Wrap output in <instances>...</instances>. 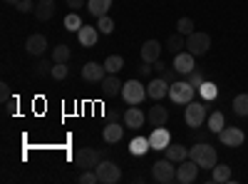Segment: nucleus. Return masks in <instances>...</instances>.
<instances>
[{
  "instance_id": "obj_14",
  "label": "nucleus",
  "mask_w": 248,
  "mask_h": 184,
  "mask_svg": "<svg viewBox=\"0 0 248 184\" xmlns=\"http://www.w3.org/2000/svg\"><path fill=\"white\" fill-rule=\"evenodd\" d=\"M82 77H85L87 83H102V80L107 77L105 63H85V67H82Z\"/></svg>"
},
{
  "instance_id": "obj_33",
  "label": "nucleus",
  "mask_w": 248,
  "mask_h": 184,
  "mask_svg": "<svg viewBox=\"0 0 248 184\" xmlns=\"http://www.w3.org/2000/svg\"><path fill=\"white\" fill-rule=\"evenodd\" d=\"M70 55H72V50H70L67 45H57V48L52 50V60H55V63H67Z\"/></svg>"
},
{
  "instance_id": "obj_36",
  "label": "nucleus",
  "mask_w": 248,
  "mask_h": 184,
  "mask_svg": "<svg viewBox=\"0 0 248 184\" xmlns=\"http://www.w3.org/2000/svg\"><path fill=\"white\" fill-rule=\"evenodd\" d=\"M176 33H181V35H191V33H194V20H191V17H179Z\"/></svg>"
},
{
  "instance_id": "obj_12",
  "label": "nucleus",
  "mask_w": 248,
  "mask_h": 184,
  "mask_svg": "<svg viewBox=\"0 0 248 184\" xmlns=\"http://www.w3.org/2000/svg\"><path fill=\"white\" fill-rule=\"evenodd\" d=\"M99 28H94V25H82L79 30H77V43L82 45V48H94L97 45V40H99Z\"/></svg>"
},
{
  "instance_id": "obj_45",
  "label": "nucleus",
  "mask_w": 248,
  "mask_h": 184,
  "mask_svg": "<svg viewBox=\"0 0 248 184\" xmlns=\"http://www.w3.org/2000/svg\"><path fill=\"white\" fill-rule=\"evenodd\" d=\"M167 67H169V65H167V63H164V60H161V57H159V60H156V63H154V70H156V72H164V70H167Z\"/></svg>"
},
{
  "instance_id": "obj_37",
  "label": "nucleus",
  "mask_w": 248,
  "mask_h": 184,
  "mask_svg": "<svg viewBox=\"0 0 248 184\" xmlns=\"http://www.w3.org/2000/svg\"><path fill=\"white\" fill-rule=\"evenodd\" d=\"M67 75H70L67 63H55V65H52V77H55V80H65Z\"/></svg>"
},
{
  "instance_id": "obj_21",
  "label": "nucleus",
  "mask_w": 248,
  "mask_h": 184,
  "mask_svg": "<svg viewBox=\"0 0 248 184\" xmlns=\"http://www.w3.org/2000/svg\"><path fill=\"white\" fill-rule=\"evenodd\" d=\"M122 80L117 77V75H107L105 80H102V83H99V87H102V95H105V97H114L117 92H122Z\"/></svg>"
},
{
  "instance_id": "obj_11",
  "label": "nucleus",
  "mask_w": 248,
  "mask_h": 184,
  "mask_svg": "<svg viewBox=\"0 0 248 184\" xmlns=\"http://www.w3.org/2000/svg\"><path fill=\"white\" fill-rule=\"evenodd\" d=\"M194 60H196V57H194L189 50H181L179 55H174V67H176V72H179V75H191V72L196 70Z\"/></svg>"
},
{
  "instance_id": "obj_23",
  "label": "nucleus",
  "mask_w": 248,
  "mask_h": 184,
  "mask_svg": "<svg viewBox=\"0 0 248 184\" xmlns=\"http://www.w3.org/2000/svg\"><path fill=\"white\" fill-rule=\"evenodd\" d=\"M149 150H152L149 137H134V139L129 142V154H132V157H144Z\"/></svg>"
},
{
  "instance_id": "obj_6",
  "label": "nucleus",
  "mask_w": 248,
  "mask_h": 184,
  "mask_svg": "<svg viewBox=\"0 0 248 184\" xmlns=\"http://www.w3.org/2000/svg\"><path fill=\"white\" fill-rule=\"evenodd\" d=\"M99 162H102V152L94 150V147H82V150H77V154H75V165H77L82 172L97 169Z\"/></svg>"
},
{
  "instance_id": "obj_3",
  "label": "nucleus",
  "mask_w": 248,
  "mask_h": 184,
  "mask_svg": "<svg viewBox=\"0 0 248 184\" xmlns=\"http://www.w3.org/2000/svg\"><path fill=\"white\" fill-rule=\"evenodd\" d=\"M176 162H171V159H159V162H154L152 165V177H154V182H159V184H171V182H176Z\"/></svg>"
},
{
  "instance_id": "obj_35",
  "label": "nucleus",
  "mask_w": 248,
  "mask_h": 184,
  "mask_svg": "<svg viewBox=\"0 0 248 184\" xmlns=\"http://www.w3.org/2000/svg\"><path fill=\"white\" fill-rule=\"evenodd\" d=\"M52 65H55V60H40V63L35 65V75H37V77L52 75Z\"/></svg>"
},
{
  "instance_id": "obj_31",
  "label": "nucleus",
  "mask_w": 248,
  "mask_h": 184,
  "mask_svg": "<svg viewBox=\"0 0 248 184\" xmlns=\"http://www.w3.org/2000/svg\"><path fill=\"white\" fill-rule=\"evenodd\" d=\"M97 28H99L102 35H112L114 33V20L109 15H102V17H97Z\"/></svg>"
},
{
  "instance_id": "obj_46",
  "label": "nucleus",
  "mask_w": 248,
  "mask_h": 184,
  "mask_svg": "<svg viewBox=\"0 0 248 184\" xmlns=\"http://www.w3.org/2000/svg\"><path fill=\"white\" fill-rule=\"evenodd\" d=\"M15 107H17V102H15V100L5 102V112H8V115H13V112H15Z\"/></svg>"
},
{
  "instance_id": "obj_4",
  "label": "nucleus",
  "mask_w": 248,
  "mask_h": 184,
  "mask_svg": "<svg viewBox=\"0 0 248 184\" xmlns=\"http://www.w3.org/2000/svg\"><path fill=\"white\" fill-rule=\"evenodd\" d=\"M122 97L127 105H139V102H144V97H149L147 95V85H141L139 80H127V83L122 85Z\"/></svg>"
},
{
  "instance_id": "obj_5",
  "label": "nucleus",
  "mask_w": 248,
  "mask_h": 184,
  "mask_svg": "<svg viewBox=\"0 0 248 184\" xmlns=\"http://www.w3.org/2000/svg\"><path fill=\"white\" fill-rule=\"evenodd\" d=\"M211 48V35L209 33H191V35H186V50H189L194 57H201L206 55Z\"/></svg>"
},
{
  "instance_id": "obj_2",
  "label": "nucleus",
  "mask_w": 248,
  "mask_h": 184,
  "mask_svg": "<svg viewBox=\"0 0 248 184\" xmlns=\"http://www.w3.org/2000/svg\"><path fill=\"white\" fill-rule=\"evenodd\" d=\"M199 90L191 85V83H184V80H174V83L169 85V97L174 105H189V102H194V95Z\"/></svg>"
},
{
  "instance_id": "obj_10",
  "label": "nucleus",
  "mask_w": 248,
  "mask_h": 184,
  "mask_svg": "<svg viewBox=\"0 0 248 184\" xmlns=\"http://www.w3.org/2000/svg\"><path fill=\"white\" fill-rule=\"evenodd\" d=\"M218 139H221V145H226V147H241L246 142V134H243L241 127H223L218 132Z\"/></svg>"
},
{
  "instance_id": "obj_20",
  "label": "nucleus",
  "mask_w": 248,
  "mask_h": 184,
  "mask_svg": "<svg viewBox=\"0 0 248 184\" xmlns=\"http://www.w3.org/2000/svg\"><path fill=\"white\" fill-rule=\"evenodd\" d=\"M25 50H28V55H37L40 57L47 50V37L45 35H30L25 40Z\"/></svg>"
},
{
  "instance_id": "obj_32",
  "label": "nucleus",
  "mask_w": 248,
  "mask_h": 184,
  "mask_svg": "<svg viewBox=\"0 0 248 184\" xmlns=\"http://www.w3.org/2000/svg\"><path fill=\"white\" fill-rule=\"evenodd\" d=\"M199 95H201L203 100H209V102H211V100H216V95H218V87H216L214 83H209V80H206V83L199 87Z\"/></svg>"
},
{
  "instance_id": "obj_1",
  "label": "nucleus",
  "mask_w": 248,
  "mask_h": 184,
  "mask_svg": "<svg viewBox=\"0 0 248 184\" xmlns=\"http://www.w3.org/2000/svg\"><path fill=\"white\" fill-rule=\"evenodd\" d=\"M189 157L196 162L201 169H214V167L218 165L216 150H214L211 145H206V142H199V145H194V147L189 150Z\"/></svg>"
},
{
  "instance_id": "obj_27",
  "label": "nucleus",
  "mask_w": 248,
  "mask_h": 184,
  "mask_svg": "<svg viewBox=\"0 0 248 184\" xmlns=\"http://www.w3.org/2000/svg\"><path fill=\"white\" fill-rule=\"evenodd\" d=\"M206 125H209V132L218 134V132L226 127V117H223V112H211L209 119H206Z\"/></svg>"
},
{
  "instance_id": "obj_25",
  "label": "nucleus",
  "mask_w": 248,
  "mask_h": 184,
  "mask_svg": "<svg viewBox=\"0 0 248 184\" xmlns=\"http://www.w3.org/2000/svg\"><path fill=\"white\" fill-rule=\"evenodd\" d=\"M209 182H214V184H226V182H231V167H229V165H216V167L211 169Z\"/></svg>"
},
{
  "instance_id": "obj_43",
  "label": "nucleus",
  "mask_w": 248,
  "mask_h": 184,
  "mask_svg": "<svg viewBox=\"0 0 248 184\" xmlns=\"http://www.w3.org/2000/svg\"><path fill=\"white\" fill-rule=\"evenodd\" d=\"M85 5H87V0H67V8H72V10H79Z\"/></svg>"
},
{
  "instance_id": "obj_24",
  "label": "nucleus",
  "mask_w": 248,
  "mask_h": 184,
  "mask_svg": "<svg viewBox=\"0 0 248 184\" xmlns=\"http://www.w3.org/2000/svg\"><path fill=\"white\" fill-rule=\"evenodd\" d=\"M164 154H167V159L171 162H184V159H189V147H184V145H169L167 150H164Z\"/></svg>"
},
{
  "instance_id": "obj_7",
  "label": "nucleus",
  "mask_w": 248,
  "mask_h": 184,
  "mask_svg": "<svg viewBox=\"0 0 248 184\" xmlns=\"http://www.w3.org/2000/svg\"><path fill=\"white\" fill-rule=\"evenodd\" d=\"M184 119H186V125H189L191 130H199L203 122L209 119L206 105L203 102H189V105H186V112H184Z\"/></svg>"
},
{
  "instance_id": "obj_40",
  "label": "nucleus",
  "mask_w": 248,
  "mask_h": 184,
  "mask_svg": "<svg viewBox=\"0 0 248 184\" xmlns=\"http://www.w3.org/2000/svg\"><path fill=\"white\" fill-rule=\"evenodd\" d=\"M15 8H17V13H35V3H32V0H20Z\"/></svg>"
},
{
  "instance_id": "obj_26",
  "label": "nucleus",
  "mask_w": 248,
  "mask_h": 184,
  "mask_svg": "<svg viewBox=\"0 0 248 184\" xmlns=\"http://www.w3.org/2000/svg\"><path fill=\"white\" fill-rule=\"evenodd\" d=\"M109 8H112V0H87V10H90L94 17L107 15Z\"/></svg>"
},
{
  "instance_id": "obj_18",
  "label": "nucleus",
  "mask_w": 248,
  "mask_h": 184,
  "mask_svg": "<svg viewBox=\"0 0 248 184\" xmlns=\"http://www.w3.org/2000/svg\"><path fill=\"white\" fill-rule=\"evenodd\" d=\"M35 17L40 23H47L55 17V0H37L35 3Z\"/></svg>"
},
{
  "instance_id": "obj_15",
  "label": "nucleus",
  "mask_w": 248,
  "mask_h": 184,
  "mask_svg": "<svg viewBox=\"0 0 248 184\" xmlns=\"http://www.w3.org/2000/svg\"><path fill=\"white\" fill-rule=\"evenodd\" d=\"M159 57H161V43H159V40H147V43L141 45V60L154 65Z\"/></svg>"
},
{
  "instance_id": "obj_28",
  "label": "nucleus",
  "mask_w": 248,
  "mask_h": 184,
  "mask_svg": "<svg viewBox=\"0 0 248 184\" xmlns=\"http://www.w3.org/2000/svg\"><path fill=\"white\" fill-rule=\"evenodd\" d=\"M186 35H181V33H176V35H171L169 40H167V50L171 52V55H179L184 48H186V40H184Z\"/></svg>"
},
{
  "instance_id": "obj_19",
  "label": "nucleus",
  "mask_w": 248,
  "mask_h": 184,
  "mask_svg": "<svg viewBox=\"0 0 248 184\" xmlns=\"http://www.w3.org/2000/svg\"><path fill=\"white\" fill-rule=\"evenodd\" d=\"M147 119H149V125H152V127H164V125L169 122V110H167V107H161V105H154V107H149Z\"/></svg>"
},
{
  "instance_id": "obj_17",
  "label": "nucleus",
  "mask_w": 248,
  "mask_h": 184,
  "mask_svg": "<svg viewBox=\"0 0 248 184\" xmlns=\"http://www.w3.org/2000/svg\"><path fill=\"white\" fill-rule=\"evenodd\" d=\"M124 125H127V127H132V130H139V127H144V122H147V115H144L139 107H129L127 112H124Z\"/></svg>"
},
{
  "instance_id": "obj_22",
  "label": "nucleus",
  "mask_w": 248,
  "mask_h": 184,
  "mask_svg": "<svg viewBox=\"0 0 248 184\" xmlns=\"http://www.w3.org/2000/svg\"><path fill=\"white\" fill-rule=\"evenodd\" d=\"M122 134H124V127L119 125V122H107L105 132H102V137H105L107 145H117V142L122 139Z\"/></svg>"
},
{
  "instance_id": "obj_44",
  "label": "nucleus",
  "mask_w": 248,
  "mask_h": 184,
  "mask_svg": "<svg viewBox=\"0 0 248 184\" xmlns=\"http://www.w3.org/2000/svg\"><path fill=\"white\" fill-rule=\"evenodd\" d=\"M152 67H154L152 63H144V60H141V65H139V72H141V75H152Z\"/></svg>"
},
{
  "instance_id": "obj_29",
  "label": "nucleus",
  "mask_w": 248,
  "mask_h": 184,
  "mask_svg": "<svg viewBox=\"0 0 248 184\" xmlns=\"http://www.w3.org/2000/svg\"><path fill=\"white\" fill-rule=\"evenodd\" d=\"M122 67H124V57H122V55H109V57L105 60V70H107V75H117Z\"/></svg>"
},
{
  "instance_id": "obj_8",
  "label": "nucleus",
  "mask_w": 248,
  "mask_h": 184,
  "mask_svg": "<svg viewBox=\"0 0 248 184\" xmlns=\"http://www.w3.org/2000/svg\"><path fill=\"white\" fill-rule=\"evenodd\" d=\"M97 179H99V184H117L122 179V169L114 165V162L102 159L97 165Z\"/></svg>"
},
{
  "instance_id": "obj_30",
  "label": "nucleus",
  "mask_w": 248,
  "mask_h": 184,
  "mask_svg": "<svg viewBox=\"0 0 248 184\" xmlns=\"http://www.w3.org/2000/svg\"><path fill=\"white\" fill-rule=\"evenodd\" d=\"M233 112L238 117H248V95L246 92H241V95L233 97Z\"/></svg>"
},
{
  "instance_id": "obj_47",
  "label": "nucleus",
  "mask_w": 248,
  "mask_h": 184,
  "mask_svg": "<svg viewBox=\"0 0 248 184\" xmlns=\"http://www.w3.org/2000/svg\"><path fill=\"white\" fill-rule=\"evenodd\" d=\"M119 117H124V115H119L117 110H114V112H107V119H109V122H119Z\"/></svg>"
},
{
  "instance_id": "obj_38",
  "label": "nucleus",
  "mask_w": 248,
  "mask_h": 184,
  "mask_svg": "<svg viewBox=\"0 0 248 184\" xmlns=\"http://www.w3.org/2000/svg\"><path fill=\"white\" fill-rule=\"evenodd\" d=\"M77 182H79V184H97V182H99V179H97V169H87V172H82Z\"/></svg>"
},
{
  "instance_id": "obj_42",
  "label": "nucleus",
  "mask_w": 248,
  "mask_h": 184,
  "mask_svg": "<svg viewBox=\"0 0 248 184\" xmlns=\"http://www.w3.org/2000/svg\"><path fill=\"white\" fill-rule=\"evenodd\" d=\"M174 75H179L174 65H171V67H167V70H164V72H161V77H164V80H167V83H169V85L174 83Z\"/></svg>"
},
{
  "instance_id": "obj_41",
  "label": "nucleus",
  "mask_w": 248,
  "mask_h": 184,
  "mask_svg": "<svg viewBox=\"0 0 248 184\" xmlns=\"http://www.w3.org/2000/svg\"><path fill=\"white\" fill-rule=\"evenodd\" d=\"M0 102H10V85L8 83H0Z\"/></svg>"
},
{
  "instance_id": "obj_34",
  "label": "nucleus",
  "mask_w": 248,
  "mask_h": 184,
  "mask_svg": "<svg viewBox=\"0 0 248 184\" xmlns=\"http://www.w3.org/2000/svg\"><path fill=\"white\" fill-rule=\"evenodd\" d=\"M65 28H67L70 33H77V30L82 28V17L77 15V10H72V13L65 17Z\"/></svg>"
},
{
  "instance_id": "obj_9",
  "label": "nucleus",
  "mask_w": 248,
  "mask_h": 184,
  "mask_svg": "<svg viewBox=\"0 0 248 184\" xmlns=\"http://www.w3.org/2000/svg\"><path fill=\"white\" fill-rule=\"evenodd\" d=\"M199 165L189 157V159H184V162H179L176 165V182L179 184H191V182H196L199 179Z\"/></svg>"
},
{
  "instance_id": "obj_13",
  "label": "nucleus",
  "mask_w": 248,
  "mask_h": 184,
  "mask_svg": "<svg viewBox=\"0 0 248 184\" xmlns=\"http://www.w3.org/2000/svg\"><path fill=\"white\" fill-rule=\"evenodd\" d=\"M149 142H152V150L164 152V150L171 145V134H169L167 127H154V132L149 134Z\"/></svg>"
},
{
  "instance_id": "obj_39",
  "label": "nucleus",
  "mask_w": 248,
  "mask_h": 184,
  "mask_svg": "<svg viewBox=\"0 0 248 184\" xmlns=\"http://www.w3.org/2000/svg\"><path fill=\"white\" fill-rule=\"evenodd\" d=\"M189 83H191V85H194V87L199 90V87H201V85L206 83V77H203V72H201V70H194V72L189 75Z\"/></svg>"
},
{
  "instance_id": "obj_48",
  "label": "nucleus",
  "mask_w": 248,
  "mask_h": 184,
  "mask_svg": "<svg viewBox=\"0 0 248 184\" xmlns=\"http://www.w3.org/2000/svg\"><path fill=\"white\" fill-rule=\"evenodd\" d=\"M5 3H10V5H17V3H20V0H5Z\"/></svg>"
},
{
  "instance_id": "obj_16",
  "label": "nucleus",
  "mask_w": 248,
  "mask_h": 184,
  "mask_svg": "<svg viewBox=\"0 0 248 184\" xmlns=\"http://www.w3.org/2000/svg\"><path fill=\"white\" fill-rule=\"evenodd\" d=\"M147 95L152 100H161V97H169V83L164 77H154L152 83L147 85Z\"/></svg>"
}]
</instances>
